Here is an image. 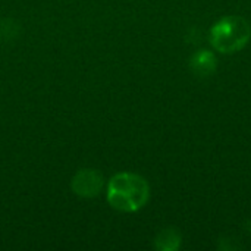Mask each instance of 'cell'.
Returning a JSON list of instances; mask_svg holds the SVG:
<instances>
[{
    "mask_svg": "<svg viewBox=\"0 0 251 251\" xmlns=\"http://www.w3.org/2000/svg\"><path fill=\"white\" fill-rule=\"evenodd\" d=\"M149 200V184L140 175L121 172L107 184V201L119 212H137Z\"/></svg>",
    "mask_w": 251,
    "mask_h": 251,
    "instance_id": "6da1fadb",
    "label": "cell"
},
{
    "mask_svg": "<svg viewBox=\"0 0 251 251\" xmlns=\"http://www.w3.org/2000/svg\"><path fill=\"white\" fill-rule=\"evenodd\" d=\"M250 37V24L241 16H225L210 31V43L221 53H235L244 49Z\"/></svg>",
    "mask_w": 251,
    "mask_h": 251,
    "instance_id": "7a4b0ae2",
    "label": "cell"
},
{
    "mask_svg": "<svg viewBox=\"0 0 251 251\" xmlns=\"http://www.w3.org/2000/svg\"><path fill=\"white\" fill-rule=\"evenodd\" d=\"M190 66L191 71L199 76H207L216 69V57L212 51L200 50L196 54H193Z\"/></svg>",
    "mask_w": 251,
    "mask_h": 251,
    "instance_id": "277c9868",
    "label": "cell"
},
{
    "mask_svg": "<svg viewBox=\"0 0 251 251\" xmlns=\"http://www.w3.org/2000/svg\"><path fill=\"white\" fill-rule=\"evenodd\" d=\"M104 187L103 175L99 171L94 169H81L76 172V175L72 178L71 188L72 191L79 197H96L100 194V191Z\"/></svg>",
    "mask_w": 251,
    "mask_h": 251,
    "instance_id": "3957f363",
    "label": "cell"
},
{
    "mask_svg": "<svg viewBox=\"0 0 251 251\" xmlns=\"http://www.w3.org/2000/svg\"><path fill=\"white\" fill-rule=\"evenodd\" d=\"M179 243H181V237L179 234L175 231V229H165L162 231L157 238H156V247L159 250L163 251H172L176 250L179 247Z\"/></svg>",
    "mask_w": 251,
    "mask_h": 251,
    "instance_id": "5b68a950",
    "label": "cell"
},
{
    "mask_svg": "<svg viewBox=\"0 0 251 251\" xmlns=\"http://www.w3.org/2000/svg\"><path fill=\"white\" fill-rule=\"evenodd\" d=\"M19 26L12 19H1L0 21V38L1 40H13L18 35Z\"/></svg>",
    "mask_w": 251,
    "mask_h": 251,
    "instance_id": "8992f818",
    "label": "cell"
}]
</instances>
